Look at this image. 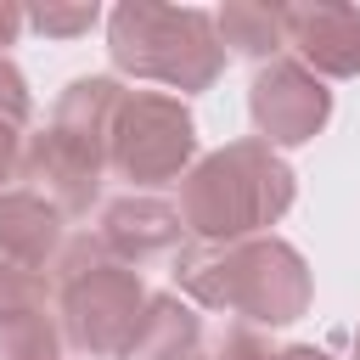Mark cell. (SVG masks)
I'll return each mask as SVG.
<instances>
[{
    "mask_svg": "<svg viewBox=\"0 0 360 360\" xmlns=\"http://www.w3.org/2000/svg\"><path fill=\"white\" fill-rule=\"evenodd\" d=\"M174 281L191 304L242 315L248 326H292L309 298L315 276L304 253L281 236H248V242H186L174 259Z\"/></svg>",
    "mask_w": 360,
    "mask_h": 360,
    "instance_id": "obj_1",
    "label": "cell"
},
{
    "mask_svg": "<svg viewBox=\"0 0 360 360\" xmlns=\"http://www.w3.org/2000/svg\"><path fill=\"white\" fill-rule=\"evenodd\" d=\"M248 118H253V141H264L276 152L281 146H304V141H315L326 129L332 90L298 56H276L248 84Z\"/></svg>",
    "mask_w": 360,
    "mask_h": 360,
    "instance_id": "obj_6",
    "label": "cell"
},
{
    "mask_svg": "<svg viewBox=\"0 0 360 360\" xmlns=\"http://www.w3.org/2000/svg\"><path fill=\"white\" fill-rule=\"evenodd\" d=\"M202 349V321L180 292H158L141 315L135 343L124 349V360H197Z\"/></svg>",
    "mask_w": 360,
    "mask_h": 360,
    "instance_id": "obj_12",
    "label": "cell"
},
{
    "mask_svg": "<svg viewBox=\"0 0 360 360\" xmlns=\"http://www.w3.org/2000/svg\"><path fill=\"white\" fill-rule=\"evenodd\" d=\"M22 22H28V11H22V6H11V0H0V56H6V45H17Z\"/></svg>",
    "mask_w": 360,
    "mask_h": 360,
    "instance_id": "obj_21",
    "label": "cell"
},
{
    "mask_svg": "<svg viewBox=\"0 0 360 360\" xmlns=\"http://www.w3.org/2000/svg\"><path fill=\"white\" fill-rule=\"evenodd\" d=\"M287 45L315 79H360V6L343 0L287 6Z\"/></svg>",
    "mask_w": 360,
    "mask_h": 360,
    "instance_id": "obj_8",
    "label": "cell"
},
{
    "mask_svg": "<svg viewBox=\"0 0 360 360\" xmlns=\"http://www.w3.org/2000/svg\"><path fill=\"white\" fill-rule=\"evenodd\" d=\"M180 231H186L180 208L163 202V197H146V191L112 197V202L101 208V225H96L101 248H107L118 264H129V270L146 264V259H158V253H174V248H180Z\"/></svg>",
    "mask_w": 360,
    "mask_h": 360,
    "instance_id": "obj_9",
    "label": "cell"
},
{
    "mask_svg": "<svg viewBox=\"0 0 360 360\" xmlns=\"http://www.w3.org/2000/svg\"><path fill=\"white\" fill-rule=\"evenodd\" d=\"M298 180L264 141H231L219 152H202L180 180V219L191 242H248L270 236V225L292 208Z\"/></svg>",
    "mask_w": 360,
    "mask_h": 360,
    "instance_id": "obj_2",
    "label": "cell"
},
{
    "mask_svg": "<svg viewBox=\"0 0 360 360\" xmlns=\"http://www.w3.org/2000/svg\"><path fill=\"white\" fill-rule=\"evenodd\" d=\"M28 22H34L45 39H79V34H90V28L101 22V6H96V0H73V6L39 0V6H28Z\"/></svg>",
    "mask_w": 360,
    "mask_h": 360,
    "instance_id": "obj_16",
    "label": "cell"
},
{
    "mask_svg": "<svg viewBox=\"0 0 360 360\" xmlns=\"http://www.w3.org/2000/svg\"><path fill=\"white\" fill-rule=\"evenodd\" d=\"M354 360H360V332H354Z\"/></svg>",
    "mask_w": 360,
    "mask_h": 360,
    "instance_id": "obj_23",
    "label": "cell"
},
{
    "mask_svg": "<svg viewBox=\"0 0 360 360\" xmlns=\"http://www.w3.org/2000/svg\"><path fill=\"white\" fill-rule=\"evenodd\" d=\"M214 34H219L225 51L253 56L264 68V62H276L287 51V6H270V0H225L214 11Z\"/></svg>",
    "mask_w": 360,
    "mask_h": 360,
    "instance_id": "obj_13",
    "label": "cell"
},
{
    "mask_svg": "<svg viewBox=\"0 0 360 360\" xmlns=\"http://www.w3.org/2000/svg\"><path fill=\"white\" fill-rule=\"evenodd\" d=\"M197 360H202V354H197Z\"/></svg>",
    "mask_w": 360,
    "mask_h": 360,
    "instance_id": "obj_24",
    "label": "cell"
},
{
    "mask_svg": "<svg viewBox=\"0 0 360 360\" xmlns=\"http://www.w3.org/2000/svg\"><path fill=\"white\" fill-rule=\"evenodd\" d=\"M146 304H152V292L141 287V270H129L118 259L79 276V281H68V287H56L62 338L90 360H124V349L141 332Z\"/></svg>",
    "mask_w": 360,
    "mask_h": 360,
    "instance_id": "obj_5",
    "label": "cell"
},
{
    "mask_svg": "<svg viewBox=\"0 0 360 360\" xmlns=\"http://www.w3.org/2000/svg\"><path fill=\"white\" fill-rule=\"evenodd\" d=\"M276 360H332V354L315 343H287V349H276Z\"/></svg>",
    "mask_w": 360,
    "mask_h": 360,
    "instance_id": "obj_22",
    "label": "cell"
},
{
    "mask_svg": "<svg viewBox=\"0 0 360 360\" xmlns=\"http://www.w3.org/2000/svg\"><path fill=\"white\" fill-rule=\"evenodd\" d=\"M197 163V124L180 96L169 90H129L107 141V169L129 186H169L186 180Z\"/></svg>",
    "mask_w": 360,
    "mask_h": 360,
    "instance_id": "obj_4",
    "label": "cell"
},
{
    "mask_svg": "<svg viewBox=\"0 0 360 360\" xmlns=\"http://www.w3.org/2000/svg\"><path fill=\"white\" fill-rule=\"evenodd\" d=\"M22 129L0 124V191H11V180H22Z\"/></svg>",
    "mask_w": 360,
    "mask_h": 360,
    "instance_id": "obj_20",
    "label": "cell"
},
{
    "mask_svg": "<svg viewBox=\"0 0 360 360\" xmlns=\"http://www.w3.org/2000/svg\"><path fill=\"white\" fill-rule=\"evenodd\" d=\"M101 264H112V253L101 248V236H96V231H73V236L56 248V259H51V281L68 287V281H79V276H90V270H101Z\"/></svg>",
    "mask_w": 360,
    "mask_h": 360,
    "instance_id": "obj_17",
    "label": "cell"
},
{
    "mask_svg": "<svg viewBox=\"0 0 360 360\" xmlns=\"http://www.w3.org/2000/svg\"><path fill=\"white\" fill-rule=\"evenodd\" d=\"M107 56L118 73L169 84L180 96H197L225 73V45L214 34V17L197 6H158V0L112 6L107 11Z\"/></svg>",
    "mask_w": 360,
    "mask_h": 360,
    "instance_id": "obj_3",
    "label": "cell"
},
{
    "mask_svg": "<svg viewBox=\"0 0 360 360\" xmlns=\"http://www.w3.org/2000/svg\"><path fill=\"white\" fill-rule=\"evenodd\" d=\"M101 174H107V152L73 141L56 124H45L39 135H28V146H22V180H28V191L45 197L56 214H90V202L101 197Z\"/></svg>",
    "mask_w": 360,
    "mask_h": 360,
    "instance_id": "obj_7",
    "label": "cell"
},
{
    "mask_svg": "<svg viewBox=\"0 0 360 360\" xmlns=\"http://www.w3.org/2000/svg\"><path fill=\"white\" fill-rule=\"evenodd\" d=\"M45 304H51V270H34V264H17L0 253V315L45 309Z\"/></svg>",
    "mask_w": 360,
    "mask_h": 360,
    "instance_id": "obj_15",
    "label": "cell"
},
{
    "mask_svg": "<svg viewBox=\"0 0 360 360\" xmlns=\"http://www.w3.org/2000/svg\"><path fill=\"white\" fill-rule=\"evenodd\" d=\"M124 96H129V90H124L112 73H84V79H73V84L56 96V112H51V124H56V129H68L73 141H84V146L107 152Z\"/></svg>",
    "mask_w": 360,
    "mask_h": 360,
    "instance_id": "obj_11",
    "label": "cell"
},
{
    "mask_svg": "<svg viewBox=\"0 0 360 360\" xmlns=\"http://www.w3.org/2000/svg\"><path fill=\"white\" fill-rule=\"evenodd\" d=\"M28 112H34V96H28V79L0 56V124H11V129H22L28 124Z\"/></svg>",
    "mask_w": 360,
    "mask_h": 360,
    "instance_id": "obj_19",
    "label": "cell"
},
{
    "mask_svg": "<svg viewBox=\"0 0 360 360\" xmlns=\"http://www.w3.org/2000/svg\"><path fill=\"white\" fill-rule=\"evenodd\" d=\"M62 242H68L62 214H56L45 197H34L28 186L0 191V253H6V259L34 264V270H51V259H56Z\"/></svg>",
    "mask_w": 360,
    "mask_h": 360,
    "instance_id": "obj_10",
    "label": "cell"
},
{
    "mask_svg": "<svg viewBox=\"0 0 360 360\" xmlns=\"http://www.w3.org/2000/svg\"><path fill=\"white\" fill-rule=\"evenodd\" d=\"M68 338L62 321L45 309H11L0 315V360H62Z\"/></svg>",
    "mask_w": 360,
    "mask_h": 360,
    "instance_id": "obj_14",
    "label": "cell"
},
{
    "mask_svg": "<svg viewBox=\"0 0 360 360\" xmlns=\"http://www.w3.org/2000/svg\"><path fill=\"white\" fill-rule=\"evenodd\" d=\"M208 360H276V349H270V338H264L259 326L236 321V326H225V332L214 338V354H208Z\"/></svg>",
    "mask_w": 360,
    "mask_h": 360,
    "instance_id": "obj_18",
    "label": "cell"
}]
</instances>
